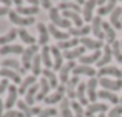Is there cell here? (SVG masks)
Listing matches in <instances>:
<instances>
[{"label": "cell", "mask_w": 122, "mask_h": 117, "mask_svg": "<svg viewBox=\"0 0 122 117\" xmlns=\"http://www.w3.org/2000/svg\"><path fill=\"white\" fill-rule=\"evenodd\" d=\"M76 63H74V60H71V62H65L63 63V66L60 68V71H59V82L62 85H66V82L71 79V75H70V72H73V69L76 68Z\"/></svg>", "instance_id": "ba28073f"}, {"label": "cell", "mask_w": 122, "mask_h": 117, "mask_svg": "<svg viewBox=\"0 0 122 117\" xmlns=\"http://www.w3.org/2000/svg\"><path fill=\"white\" fill-rule=\"evenodd\" d=\"M102 25H104L102 17L96 14L94 19L91 20V33L94 34V37L97 40H105V34H104V29H102Z\"/></svg>", "instance_id": "9c48e42d"}, {"label": "cell", "mask_w": 122, "mask_h": 117, "mask_svg": "<svg viewBox=\"0 0 122 117\" xmlns=\"http://www.w3.org/2000/svg\"><path fill=\"white\" fill-rule=\"evenodd\" d=\"M25 49L22 45H6V46H0V56H6V54H23Z\"/></svg>", "instance_id": "1f68e13d"}, {"label": "cell", "mask_w": 122, "mask_h": 117, "mask_svg": "<svg viewBox=\"0 0 122 117\" xmlns=\"http://www.w3.org/2000/svg\"><path fill=\"white\" fill-rule=\"evenodd\" d=\"M91 117H96V116H91Z\"/></svg>", "instance_id": "6125c7cd"}, {"label": "cell", "mask_w": 122, "mask_h": 117, "mask_svg": "<svg viewBox=\"0 0 122 117\" xmlns=\"http://www.w3.org/2000/svg\"><path fill=\"white\" fill-rule=\"evenodd\" d=\"M88 33H91V26H71L68 29V34L73 36L74 39L88 37Z\"/></svg>", "instance_id": "484cf974"}, {"label": "cell", "mask_w": 122, "mask_h": 117, "mask_svg": "<svg viewBox=\"0 0 122 117\" xmlns=\"http://www.w3.org/2000/svg\"><path fill=\"white\" fill-rule=\"evenodd\" d=\"M96 69L93 66H88V65H77L74 69H73V75H86V77H96Z\"/></svg>", "instance_id": "ffe728a7"}, {"label": "cell", "mask_w": 122, "mask_h": 117, "mask_svg": "<svg viewBox=\"0 0 122 117\" xmlns=\"http://www.w3.org/2000/svg\"><path fill=\"white\" fill-rule=\"evenodd\" d=\"M81 40V45L86 49H91V51H99V49L104 48V42L97 39H90V37H82Z\"/></svg>", "instance_id": "2e32d148"}, {"label": "cell", "mask_w": 122, "mask_h": 117, "mask_svg": "<svg viewBox=\"0 0 122 117\" xmlns=\"http://www.w3.org/2000/svg\"><path fill=\"white\" fill-rule=\"evenodd\" d=\"M8 19H9V22H11V23L17 25V26H22V28L31 26V25L36 23V19H34V17H23V15L17 14L15 11H9Z\"/></svg>", "instance_id": "3957f363"}, {"label": "cell", "mask_w": 122, "mask_h": 117, "mask_svg": "<svg viewBox=\"0 0 122 117\" xmlns=\"http://www.w3.org/2000/svg\"><path fill=\"white\" fill-rule=\"evenodd\" d=\"M59 11H74V12H82V8L81 5L74 2H60L59 6H57Z\"/></svg>", "instance_id": "60d3db41"}, {"label": "cell", "mask_w": 122, "mask_h": 117, "mask_svg": "<svg viewBox=\"0 0 122 117\" xmlns=\"http://www.w3.org/2000/svg\"><path fill=\"white\" fill-rule=\"evenodd\" d=\"M19 37L22 39V42H25L28 46H31V45H36V42H37V39H34L33 36H31L30 33H28L25 28H19Z\"/></svg>", "instance_id": "b9f144b4"}, {"label": "cell", "mask_w": 122, "mask_h": 117, "mask_svg": "<svg viewBox=\"0 0 122 117\" xmlns=\"http://www.w3.org/2000/svg\"><path fill=\"white\" fill-rule=\"evenodd\" d=\"M79 83H81V80H79L77 75H71V79L66 82L65 88H66V96H68V99H70V100L76 99V91H77Z\"/></svg>", "instance_id": "ac0fdd59"}, {"label": "cell", "mask_w": 122, "mask_h": 117, "mask_svg": "<svg viewBox=\"0 0 122 117\" xmlns=\"http://www.w3.org/2000/svg\"><path fill=\"white\" fill-rule=\"evenodd\" d=\"M50 89H51L50 82H48L45 77H42L40 82H39V93H37L36 102H40V100H45V99H46V97L50 96Z\"/></svg>", "instance_id": "d6986e66"}, {"label": "cell", "mask_w": 122, "mask_h": 117, "mask_svg": "<svg viewBox=\"0 0 122 117\" xmlns=\"http://www.w3.org/2000/svg\"><path fill=\"white\" fill-rule=\"evenodd\" d=\"M9 80L8 79H2V80H0V96H2V94H5L6 91H8V88H9Z\"/></svg>", "instance_id": "681fc988"}, {"label": "cell", "mask_w": 122, "mask_h": 117, "mask_svg": "<svg viewBox=\"0 0 122 117\" xmlns=\"http://www.w3.org/2000/svg\"><path fill=\"white\" fill-rule=\"evenodd\" d=\"M40 52L39 45H31L28 48H25V52L22 54V68H23V74H26L28 71L31 69V65H33V60L37 54Z\"/></svg>", "instance_id": "6da1fadb"}, {"label": "cell", "mask_w": 122, "mask_h": 117, "mask_svg": "<svg viewBox=\"0 0 122 117\" xmlns=\"http://www.w3.org/2000/svg\"><path fill=\"white\" fill-rule=\"evenodd\" d=\"M76 99H77V102L81 103L82 106L90 105V100H88V97H86V83H83V82L79 83L77 91H76Z\"/></svg>", "instance_id": "cb8c5ba5"}, {"label": "cell", "mask_w": 122, "mask_h": 117, "mask_svg": "<svg viewBox=\"0 0 122 117\" xmlns=\"http://www.w3.org/2000/svg\"><path fill=\"white\" fill-rule=\"evenodd\" d=\"M37 34H39V39H37V45L40 46H46L48 42H50V31H48V26L45 23H37L36 25Z\"/></svg>", "instance_id": "7c38bea8"}, {"label": "cell", "mask_w": 122, "mask_h": 117, "mask_svg": "<svg viewBox=\"0 0 122 117\" xmlns=\"http://www.w3.org/2000/svg\"><path fill=\"white\" fill-rule=\"evenodd\" d=\"M63 94H66V88H65V85L60 83L59 86L56 88V91H54V93H51L50 96L43 100V102L46 103V105H54V103H59V102H62V100H63Z\"/></svg>", "instance_id": "52a82bcc"}, {"label": "cell", "mask_w": 122, "mask_h": 117, "mask_svg": "<svg viewBox=\"0 0 122 117\" xmlns=\"http://www.w3.org/2000/svg\"><path fill=\"white\" fill-rule=\"evenodd\" d=\"M0 75H3V79L11 80L14 85H20V82L23 80V79H22V75L19 74V72L12 71V69H6V68H2V69H0Z\"/></svg>", "instance_id": "4316f807"}, {"label": "cell", "mask_w": 122, "mask_h": 117, "mask_svg": "<svg viewBox=\"0 0 122 117\" xmlns=\"http://www.w3.org/2000/svg\"><path fill=\"white\" fill-rule=\"evenodd\" d=\"M19 37V29L17 28H11L6 34L0 36V46H6V45H11V42L14 39Z\"/></svg>", "instance_id": "4dcf8cb0"}, {"label": "cell", "mask_w": 122, "mask_h": 117, "mask_svg": "<svg viewBox=\"0 0 122 117\" xmlns=\"http://www.w3.org/2000/svg\"><path fill=\"white\" fill-rule=\"evenodd\" d=\"M121 8H122V6H121Z\"/></svg>", "instance_id": "03108f58"}, {"label": "cell", "mask_w": 122, "mask_h": 117, "mask_svg": "<svg viewBox=\"0 0 122 117\" xmlns=\"http://www.w3.org/2000/svg\"><path fill=\"white\" fill-rule=\"evenodd\" d=\"M97 86H99V79L97 77H91L86 82V97H88L90 103H96L97 100Z\"/></svg>", "instance_id": "5b68a950"}, {"label": "cell", "mask_w": 122, "mask_h": 117, "mask_svg": "<svg viewBox=\"0 0 122 117\" xmlns=\"http://www.w3.org/2000/svg\"><path fill=\"white\" fill-rule=\"evenodd\" d=\"M37 93H39V85H33V86L30 88V89L26 91V94H25V102L28 103L30 106H33L34 103H36V97H37Z\"/></svg>", "instance_id": "f35d334b"}, {"label": "cell", "mask_w": 122, "mask_h": 117, "mask_svg": "<svg viewBox=\"0 0 122 117\" xmlns=\"http://www.w3.org/2000/svg\"><path fill=\"white\" fill-rule=\"evenodd\" d=\"M71 109H73L74 117H85V109L77 100H71Z\"/></svg>", "instance_id": "f6af8a7d"}, {"label": "cell", "mask_w": 122, "mask_h": 117, "mask_svg": "<svg viewBox=\"0 0 122 117\" xmlns=\"http://www.w3.org/2000/svg\"><path fill=\"white\" fill-rule=\"evenodd\" d=\"M110 23L114 29H122V8L117 6L110 14Z\"/></svg>", "instance_id": "f546056e"}, {"label": "cell", "mask_w": 122, "mask_h": 117, "mask_svg": "<svg viewBox=\"0 0 122 117\" xmlns=\"http://www.w3.org/2000/svg\"><path fill=\"white\" fill-rule=\"evenodd\" d=\"M60 114L62 117H74L73 114V109H71V100L68 97H63V100L60 102Z\"/></svg>", "instance_id": "ab89813d"}, {"label": "cell", "mask_w": 122, "mask_h": 117, "mask_svg": "<svg viewBox=\"0 0 122 117\" xmlns=\"http://www.w3.org/2000/svg\"><path fill=\"white\" fill-rule=\"evenodd\" d=\"M116 3H117V0H108L107 3H105L104 6H99V9H97V15H110L111 12L114 11V9L117 8L116 6Z\"/></svg>", "instance_id": "8d00e7d4"}, {"label": "cell", "mask_w": 122, "mask_h": 117, "mask_svg": "<svg viewBox=\"0 0 122 117\" xmlns=\"http://www.w3.org/2000/svg\"><path fill=\"white\" fill-rule=\"evenodd\" d=\"M97 79H102V77H114V79H122V69H119L117 66H104V68L97 69Z\"/></svg>", "instance_id": "8992f818"}, {"label": "cell", "mask_w": 122, "mask_h": 117, "mask_svg": "<svg viewBox=\"0 0 122 117\" xmlns=\"http://www.w3.org/2000/svg\"><path fill=\"white\" fill-rule=\"evenodd\" d=\"M107 2H108V0H97V6H104Z\"/></svg>", "instance_id": "680465c9"}, {"label": "cell", "mask_w": 122, "mask_h": 117, "mask_svg": "<svg viewBox=\"0 0 122 117\" xmlns=\"http://www.w3.org/2000/svg\"><path fill=\"white\" fill-rule=\"evenodd\" d=\"M48 12H50V20H51V23H53L54 26L63 28V29H70V28L73 26L71 22L66 20V19H63L62 15H60V11L57 8H51Z\"/></svg>", "instance_id": "7a4b0ae2"}, {"label": "cell", "mask_w": 122, "mask_h": 117, "mask_svg": "<svg viewBox=\"0 0 122 117\" xmlns=\"http://www.w3.org/2000/svg\"><path fill=\"white\" fill-rule=\"evenodd\" d=\"M121 105H122V96H121Z\"/></svg>", "instance_id": "94428289"}, {"label": "cell", "mask_w": 122, "mask_h": 117, "mask_svg": "<svg viewBox=\"0 0 122 117\" xmlns=\"http://www.w3.org/2000/svg\"><path fill=\"white\" fill-rule=\"evenodd\" d=\"M79 43H81L79 39H68V40L57 42L56 46L60 49V51H68V49H73V48H76V46H79Z\"/></svg>", "instance_id": "74e56055"}, {"label": "cell", "mask_w": 122, "mask_h": 117, "mask_svg": "<svg viewBox=\"0 0 122 117\" xmlns=\"http://www.w3.org/2000/svg\"><path fill=\"white\" fill-rule=\"evenodd\" d=\"M17 96H19V86H15L14 83L9 85V88H8V97H6V100H5V109H6V111L12 109V106L17 103Z\"/></svg>", "instance_id": "30bf717a"}, {"label": "cell", "mask_w": 122, "mask_h": 117, "mask_svg": "<svg viewBox=\"0 0 122 117\" xmlns=\"http://www.w3.org/2000/svg\"><path fill=\"white\" fill-rule=\"evenodd\" d=\"M2 117H25V114L22 111H15V109H9V111H5V114Z\"/></svg>", "instance_id": "c3c4849f"}, {"label": "cell", "mask_w": 122, "mask_h": 117, "mask_svg": "<svg viewBox=\"0 0 122 117\" xmlns=\"http://www.w3.org/2000/svg\"><path fill=\"white\" fill-rule=\"evenodd\" d=\"M15 12L23 17H34L36 14H39V6H17L15 8Z\"/></svg>", "instance_id": "e575fe53"}, {"label": "cell", "mask_w": 122, "mask_h": 117, "mask_svg": "<svg viewBox=\"0 0 122 117\" xmlns=\"http://www.w3.org/2000/svg\"><path fill=\"white\" fill-rule=\"evenodd\" d=\"M11 0H0V5H2V6H8V8H9V6H11Z\"/></svg>", "instance_id": "9f6ffc18"}, {"label": "cell", "mask_w": 122, "mask_h": 117, "mask_svg": "<svg viewBox=\"0 0 122 117\" xmlns=\"http://www.w3.org/2000/svg\"><path fill=\"white\" fill-rule=\"evenodd\" d=\"M50 48H51V56H53V63H54L53 69L54 71H60V68L63 66V52L56 45L50 46Z\"/></svg>", "instance_id": "e0dca14e"}, {"label": "cell", "mask_w": 122, "mask_h": 117, "mask_svg": "<svg viewBox=\"0 0 122 117\" xmlns=\"http://www.w3.org/2000/svg\"><path fill=\"white\" fill-rule=\"evenodd\" d=\"M85 51L86 48H83V46H76V48L73 49H68V51H63V59H66L68 62H71V60H76V59H81L82 56H85Z\"/></svg>", "instance_id": "44dd1931"}, {"label": "cell", "mask_w": 122, "mask_h": 117, "mask_svg": "<svg viewBox=\"0 0 122 117\" xmlns=\"http://www.w3.org/2000/svg\"><path fill=\"white\" fill-rule=\"evenodd\" d=\"M3 114H5V102L0 99V117H2Z\"/></svg>", "instance_id": "f5cc1de1"}, {"label": "cell", "mask_w": 122, "mask_h": 117, "mask_svg": "<svg viewBox=\"0 0 122 117\" xmlns=\"http://www.w3.org/2000/svg\"><path fill=\"white\" fill-rule=\"evenodd\" d=\"M107 117H122V105H116L111 108L110 112H107Z\"/></svg>", "instance_id": "7dc6e473"}, {"label": "cell", "mask_w": 122, "mask_h": 117, "mask_svg": "<svg viewBox=\"0 0 122 117\" xmlns=\"http://www.w3.org/2000/svg\"><path fill=\"white\" fill-rule=\"evenodd\" d=\"M111 51H113V57L116 59L117 63H122V45L119 40H116V42L111 45Z\"/></svg>", "instance_id": "ee69618b"}, {"label": "cell", "mask_w": 122, "mask_h": 117, "mask_svg": "<svg viewBox=\"0 0 122 117\" xmlns=\"http://www.w3.org/2000/svg\"><path fill=\"white\" fill-rule=\"evenodd\" d=\"M9 11H11V9H9L8 6H2V5H0V17H2V15L9 14Z\"/></svg>", "instance_id": "816d5d0a"}, {"label": "cell", "mask_w": 122, "mask_h": 117, "mask_svg": "<svg viewBox=\"0 0 122 117\" xmlns=\"http://www.w3.org/2000/svg\"><path fill=\"white\" fill-rule=\"evenodd\" d=\"M97 5V0H86L85 5L82 8V14H83V20L88 23L94 19V8Z\"/></svg>", "instance_id": "9a60e30c"}, {"label": "cell", "mask_w": 122, "mask_h": 117, "mask_svg": "<svg viewBox=\"0 0 122 117\" xmlns=\"http://www.w3.org/2000/svg\"><path fill=\"white\" fill-rule=\"evenodd\" d=\"M40 3H42V6H43L45 9H48V11L53 8V5H51V0H40Z\"/></svg>", "instance_id": "f907efd6"}, {"label": "cell", "mask_w": 122, "mask_h": 117, "mask_svg": "<svg viewBox=\"0 0 122 117\" xmlns=\"http://www.w3.org/2000/svg\"><path fill=\"white\" fill-rule=\"evenodd\" d=\"M48 31H50V36H53L54 39H57L59 42H62V40H68V39H71V36L68 34V31H62V29H59L57 26H54L53 23L48 26Z\"/></svg>", "instance_id": "83f0119b"}, {"label": "cell", "mask_w": 122, "mask_h": 117, "mask_svg": "<svg viewBox=\"0 0 122 117\" xmlns=\"http://www.w3.org/2000/svg\"><path fill=\"white\" fill-rule=\"evenodd\" d=\"M97 99H102V100H108V102H111L113 105H119L121 103V99L116 96L114 93H111V91H107V89H101L97 93Z\"/></svg>", "instance_id": "d590c367"}, {"label": "cell", "mask_w": 122, "mask_h": 117, "mask_svg": "<svg viewBox=\"0 0 122 117\" xmlns=\"http://www.w3.org/2000/svg\"><path fill=\"white\" fill-rule=\"evenodd\" d=\"M42 75H43V77L46 79L48 82H50V86H51V88H57V86L60 85V82H59V75H57L56 72L53 71V69L43 68V69H42Z\"/></svg>", "instance_id": "f1b7e54d"}, {"label": "cell", "mask_w": 122, "mask_h": 117, "mask_svg": "<svg viewBox=\"0 0 122 117\" xmlns=\"http://www.w3.org/2000/svg\"><path fill=\"white\" fill-rule=\"evenodd\" d=\"M101 56H102V51H93L91 54L82 56V57L79 59V62H81V65H88V66H91V63H97V60L101 59Z\"/></svg>", "instance_id": "d6a6232c"}, {"label": "cell", "mask_w": 122, "mask_h": 117, "mask_svg": "<svg viewBox=\"0 0 122 117\" xmlns=\"http://www.w3.org/2000/svg\"><path fill=\"white\" fill-rule=\"evenodd\" d=\"M12 3H14L15 6H22V2H23V0H11Z\"/></svg>", "instance_id": "6f0895ef"}, {"label": "cell", "mask_w": 122, "mask_h": 117, "mask_svg": "<svg viewBox=\"0 0 122 117\" xmlns=\"http://www.w3.org/2000/svg\"><path fill=\"white\" fill-rule=\"evenodd\" d=\"M121 45H122V42H121Z\"/></svg>", "instance_id": "e7e4bbea"}, {"label": "cell", "mask_w": 122, "mask_h": 117, "mask_svg": "<svg viewBox=\"0 0 122 117\" xmlns=\"http://www.w3.org/2000/svg\"><path fill=\"white\" fill-rule=\"evenodd\" d=\"M62 2H74V3H77V5H85V2L86 0H62Z\"/></svg>", "instance_id": "11a10c76"}, {"label": "cell", "mask_w": 122, "mask_h": 117, "mask_svg": "<svg viewBox=\"0 0 122 117\" xmlns=\"http://www.w3.org/2000/svg\"><path fill=\"white\" fill-rule=\"evenodd\" d=\"M97 117H107V114H105V112H102V114H99Z\"/></svg>", "instance_id": "91938a15"}, {"label": "cell", "mask_w": 122, "mask_h": 117, "mask_svg": "<svg viewBox=\"0 0 122 117\" xmlns=\"http://www.w3.org/2000/svg\"><path fill=\"white\" fill-rule=\"evenodd\" d=\"M25 2H28V3H30V6H39L40 0H25Z\"/></svg>", "instance_id": "db71d44e"}, {"label": "cell", "mask_w": 122, "mask_h": 117, "mask_svg": "<svg viewBox=\"0 0 122 117\" xmlns=\"http://www.w3.org/2000/svg\"><path fill=\"white\" fill-rule=\"evenodd\" d=\"M99 85L102 86V89H107V91H111V93H116V91L122 89V79L102 77V79H99Z\"/></svg>", "instance_id": "277c9868"}, {"label": "cell", "mask_w": 122, "mask_h": 117, "mask_svg": "<svg viewBox=\"0 0 122 117\" xmlns=\"http://www.w3.org/2000/svg\"><path fill=\"white\" fill-rule=\"evenodd\" d=\"M36 83H37V77H36V75H26V77L20 82V85H19V94L25 96L26 91L30 89L33 85H36Z\"/></svg>", "instance_id": "d4e9b609"}, {"label": "cell", "mask_w": 122, "mask_h": 117, "mask_svg": "<svg viewBox=\"0 0 122 117\" xmlns=\"http://www.w3.org/2000/svg\"><path fill=\"white\" fill-rule=\"evenodd\" d=\"M111 57H113L111 45H104V48H102V56H101V59L97 60L96 66H97L99 69L104 68V66H108V63H111Z\"/></svg>", "instance_id": "4fadbf2b"}, {"label": "cell", "mask_w": 122, "mask_h": 117, "mask_svg": "<svg viewBox=\"0 0 122 117\" xmlns=\"http://www.w3.org/2000/svg\"><path fill=\"white\" fill-rule=\"evenodd\" d=\"M42 57H40V52L34 57L33 60V65H31V71H33V75H42Z\"/></svg>", "instance_id": "7bdbcfd3"}, {"label": "cell", "mask_w": 122, "mask_h": 117, "mask_svg": "<svg viewBox=\"0 0 122 117\" xmlns=\"http://www.w3.org/2000/svg\"><path fill=\"white\" fill-rule=\"evenodd\" d=\"M0 65H2V62H0Z\"/></svg>", "instance_id": "be15d7a7"}, {"label": "cell", "mask_w": 122, "mask_h": 117, "mask_svg": "<svg viewBox=\"0 0 122 117\" xmlns=\"http://www.w3.org/2000/svg\"><path fill=\"white\" fill-rule=\"evenodd\" d=\"M102 29H104V34H105V40H107V45H113L116 42V29L111 26L110 22H104L102 25Z\"/></svg>", "instance_id": "7402d4cb"}, {"label": "cell", "mask_w": 122, "mask_h": 117, "mask_svg": "<svg viewBox=\"0 0 122 117\" xmlns=\"http://www.w3.org/2000/svg\"><path fill=\"white\" fill-rule=\"evenodd\" d=\"M40 57H42V65H45V68L51 69L54 66L53 63V56H51V48L50 46H42L40 49Z\"/></svg>", "instance_id": "603a6c76"}, {"label": "cell", "mask_w": 122, "mask_h": 117, "mask_svg": "<svg viewBox=\"0 0 122 117\" xmlns=\"http://www.w3.org/2000/svg\"><path fill=\"white\" fill-rule=\"evenodd\" d=\"M2 68H6V69H12V71L19 72V74H23V68H22V63L17 62L14 59H5L2 62Z\"/></svg>", "instance_id": "836d02e7"}, {"label": "cell", "mask_w": 122, "mask_h": 117, "mask_svg": "<svg viewBox=\"0 0 122 117\" xmlns=\"http://www.w3.org/2000/svg\"><path fill=\"white\" fill-rule=\"evenodd\" d=\"M17 106H19V111H22L25 114V117H34V116H39L42 109L39 106H30L25 100H17Z\"/></svg>", "instance_id": "8fae6325"}, {"label": "cell", "mask_w": 122, "mask_h": 117, "mask_svg": "<svg viewBox=\"0 0 122 117\" xmlns=\"http://www.w3.org/2000/svg\"><path fill=\"white\" fill-rule=\"evenodd\" d=\"M54 116H57V109H54V108H45V109H42L40 111V114L37 116V117H54Z\"/></svg>", "instance_id": "bcb514c9"}, {"label": "cell", "mask_w": 122, "mask_h": 117, "mask_svg": "<svg viewBox=\"0 0 122 117\" xmlns=\"http://www.w3.org/2000/svg\"><path fill=\"white\" fill-rule=\"evenodd\" d=\"M108 111V105L107 103H90L85 109V117H91L94 114H102V112H107Z\"/></svg>", "instance_id": "5bb4252c"}]
</instances>
